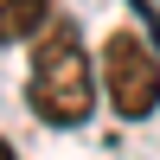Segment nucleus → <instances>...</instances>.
Wrapping results in <instances>:
<instances>
[{
	"mask_svg": "<svg viewBox=\"0 0 160 160\" xmlns=\"http://www.w3.org/2000/svg\"><path fill=\"white\" fill-rule=\"evenodd\" d=\"M96 90H102V77H96V64H90L83 38H77V26L51 19L45 32L32 38V77H26L32 115L51 122V128H77L96 109Z\"/></svg>",
	"mask_w": 160,
	"mask_h": 160,
	"instance_id": "1",
	"label": "nucleus"
},
{
	"mask_svg": "<svg viewBox=\"0 0 160 160\" xmlns=\"http://www.w3.org/2000/svg\"><path fill=\"white\" fill-rule=\"evenodd\" d=\"M96 77H102V96L115 102L122 122H141V115L160 109V58L154 45L135 32V26H115L96 51Z\"/></svg>",
	"mask_w": 160,
	"mask_h": 160,
	"instance_id": "2",
	"label": "nucleus"
},
{
	"mask_svg": "<svg viewBox=\"0 0 160 160\" xmlns=\"http://www.w3.org/2000/svg\"><path fill=\"white\" fill-rule=\"evenodd\" d=\"M58 19V0H0V45H26Z\"/></svg>",
	"mask_w": 160,
	"mask_h": 160,
	"instance_id": "3",
	"label": "nucleus"
},
{
	"mask_svg": "<svg viewBox=\"0 0 160 160\" xmlns=\"http://www.w3.org/2000/svg\"><path fill=\"white\" fill-rule=\"evenodd\" d=\"M0 160H19V154H13V141H7V135H0Z\"/></svg>",
	"mask_w": 160,
	"mask_h": 160,
	"instance_id": "4",
	"label": "nucleus"
}]
</instances>
